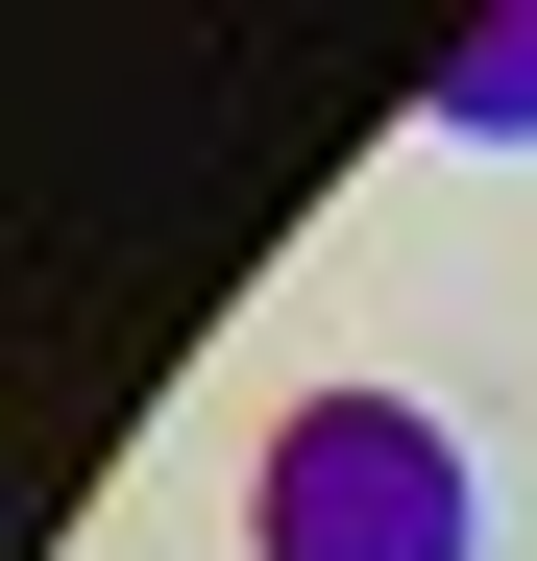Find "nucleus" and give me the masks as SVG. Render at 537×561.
Returning <instances> with one entry per match:
<instances>
[{"mask_svg":"<svg viewBox=\"0 0 537 561\" xmlns=\"http://www.w3.org/2000/svg\"><path fill=\"white\" fill-rule=\"evenodd\" d=\"M268 561H489V489L415 391H318L268 415Z\"/></svg>","mask_w":537,"mask_h":561,"instance_id":"nucleus-1","label":"nucleus"},{"mask_svg":"<svg viewBox=\"0 0 537 561\" xmlns=\"http://www.w3.org/2000/svg\"><path fill=\"white\" fill-rule=\"evenodd\" d=\"M439 123H537V25H465V73H439Z\"/></svg>","mask_w":537,"mask_h":561,"instance_id":"nucleus-2","label":"nucleus"}]
</instances>
